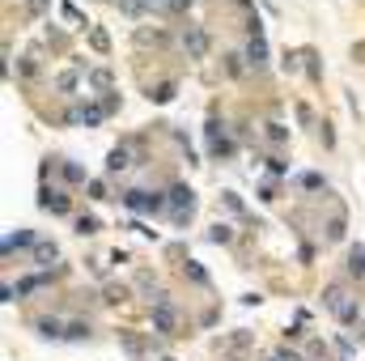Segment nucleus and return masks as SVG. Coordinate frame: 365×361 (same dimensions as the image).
Masks as SVG:
<instances>
[{"mask_svg":"<svg viewBox=\"0 0 365 361\" xmlns=\"http://www.w3.org/2000/svg\"><path fill=\"white\" fill-rule=\"evenodd\" d=\"M323 306H327L344 327H353V323L361 319V302H357V293H349V285H344V280L323 285Z\"/></svg>","mask_w":365,"mask_h":361,"instance_id":"1","label":"nucleus"},{"mask_svg":"<svg viewBox=\"0 0 365 361\" xmlns=\"http://www.w3.org/2000/svg\"><path fill=\"white\" fill-rule=\"evenodd\" d=\"M119 200H123L128 213H140V217H162V213H170V195H166V191L128 187V191H119Z\"/></svg>","mask_w":365,"mask_h":361,"instance_id":"2","label":"nucleus"},{"mask_svg":"<svg viewBox=\"0 0 365 361\" xmlns=\"http://www.w3.org/2000/svg\"><path fill=\"white\" fill-rule=\"evenodd\" d=\"M166 195H170V213H166V217L182 230V225L195 217V191H191L187 183H170V187H166Z\"/></svg>","mask_w":365,"mask_h":361,"instance_id":"3","label":"nucleus"},{"mask_svg":"<svg viewBox=\"0 0 365 361\" xmlns=\"http://www.w3.org/2000/svg\"><path fill=\"white\" fill-rule=\"evenodd\" d=\"M204 141H208V153L217 158V162H225V158H234V136L225 132V119H217V115H208V123H204Z\"/></svg>","mask_w":365,"mask_h":361,"instance_id":"4","label":"nucleus"},{"mask_svg":"<svg viewBox=\"0 0 365 361\" xmlns=\"http://www.w3.org/2000/svg\"><path fill=\"white\" fill-rule=\"evenodd\" d=\"M247 68L251 73H264L268 68V39H264V26H259V17H251L247 21Z\"/></svg>","mask_w":365,"mask_h":361,"instance_id":"5","label":"nucleus"},{"mask_svg":"<svg viewBox=\"0 0 365 361\" xmlns=\"http://www.w3.org/2000/svg\"><path fill=\"white\" fill-rule=\"evenodd\" d=\"M60 119H64V123H86V128H98V123L106 119V106H102V102H93V98H77Z\"/></svg>","mask_w":365,"mask_h":361,"instance_id":"6","label":"nucleus"},{"mask_svg":"<svg viewBox=\"0 0 365 361\" xmlns=\"http://www.w3.org/2000/svg\"><path fill=\"white\" fill-rule=\"evenodd\" d=\"M153 332H162V336H182L170 293H158V298H153Z\"/></svg>","mask_w":365,"mask_h":361,"instance_id":"7","label":"nucleus"},{"mask_svg":"<svg viewBox=\"0 0 365 361\" xmlns=\"http://www.w3.org/2000/svg\"><path fill=\"white\" fill-rule=\"evenodd\" d=\"M38 208L51 213V217H68V213H73V200H68L64 187H47V183H43V191H38Z\"/></svg>","mask_w":365,"mask_h":361,"instance_id":"8","label":"nucleus"},{"mask_svg":"<svg viewBox=\"0 0 365 361\" xmlns=\"http://www.w3.org/2000/svg\"><path fill=\"white\" fill-rule=\"evenodd\" d=\"M34 247H38V234H34V230H13V234H4L0 255L13 260V251H34Z\"/></svg>","mask_w":365,"mask_h":361,"instance_id":"9","label":"nucleus"},{"mask_svg":"<svg viewBox=\"0 0 365 361\" xmlns=\"http://www.w3.org/2000/svg\"><path fill=\"white\" fill-rule=\"evenodd\" d=\"M179 43H182V51H187L191 60H204V51H208V34H204L200 26H182Z\"/></svg>","mask_w":365,"mask_h":361,"instance_id":"10","label":"nucleus"},{"mask_svg":"<svg viewBox=\"0 0 365 361\" xmlns=\"http://www.w3.org/2000/svg\"><path fill=\"white\" fill-rule=\"evenodd\" d=\"M128 166H136V162H132V145H128V141H119V145L106 153V175H123Z\"/></svg>","mask_w":365,"mask_h":361,"instance_id":"11","label":"nucleus"},{"mask_svg":"<svg viewBox=\"0 0 365 361\" xmlns=\"http://www.w3.org/2000/svg\"><path fill=\"white\" fill-rule=\"evenodd\" d=\"M30 327H34L38 336H47V340H64V332H68V323H64V319H51V315H47V319H30Z\"/></svg>","mask_w":365,"mask_h":361,"instance_id":"12","label":"nucleus"},{"mask_svg":"<svg viewBox=\"0 0 365 361\" xmlns=\"http://www.w3.org/2000/svg\"><path fill=\"white\" fill-rule=\"evenodd\" d=\"M60 179L68 183V187H90L86 166H81V162H68V158H60Z\"/></svg>","mask_w":365,"mask_h":361,"instance_id":"13","label":"nucleus"},{"mask_svg":"<svg viewBox=\"0 0 365 361\" xmlns=\"http://www.w3.org/2000/svg\"><path fill=\"white\" fill-rule=\"evenodd\" d=\"M136 43H140V47H149V43H153V47H170L175 34H170V30H158V26H153V30L140 26V30H136Z\"/></svg>","mask_w":365,"mask_h":361,"instance_id":"14","label":"nucleus"},{"mask_svg":"<svg viewBox=\"0 0 365 361\" xmlns=\"http://www.w3.org/2000/svg\"><path fill=\"white\" fill-rule=\"evenodd\" d=\"M344 272L357 280V285H365V247L357 243V247H349V264H344Z\"/></svg>","mask_w":365,"mask_h":361,"instance_id":"15","label":"nucleus"},{"mask_svg":"<svg viewBox=\"0 0 365 361\" xmlns=\"http://www.w3.org/2000/svg\"><path fill=\"white\" fill-rule=\"evenodd\" d=\"M289 183H293L297 191H327V179H323L319 171H302V175H293Z\"/></svg>","mask_w":365,"mask_h":361,"instance_id":"16","label":"nucleus"},{"mask_svg":"<svg viewBox=\"0 0 365 361\" xmlns=\"http://www.w3.org/2000/svg\"><path fill=\"white\" fill-rule=\"evenodd\" d=\"M195 0H149V13H191Z\"/></svg>","mask_w":365,"mask_h":361,"instance_id":"17","label":"nucleus"},{"mask_svg":"<svg viewBox=\"0 0 365 361\" xmlns=\"http://www.w3.org/2000/svg\"><path fill=\"white\" fill-rule=\"evenodd\" d=\"M175 93H179V81H158V86L149 90V102L166 106V102H175Z\"/></svg>","mask_w":365,"mask_h":361,"instance_id":"18","label":"nucleus"},{"mask_svg":"<svg viewBox=\"0 0 365 361\" xmlns=\"http://www.w3.org/2000/svg\"><path fill=\"white\" fill-rule=\"evenodd\" d=\"M77 86H81V64L56 77V90H60V93H77Z\"/></svg>","mask_w":365,"mask_h":361,"instance_id":"19","label":"nucleus"},{"mask_svg":"<svg viewBox=\"0 0 365 361\" xmlns=\"http://www.w3.org/2000/svg\"><path fill=\"white\" fill-rule=\"evenodd\" d=\"M64 340H68V345L90 340V319H73V323H68V332H64Z\"/></svg>","mask_w":365,"mask_h":361,"instance_id":"20","label":"nucleus"},{"mask_svg":"<svg viewBox=\"0 0 365 361\" xmlns=\"http://www.w3.org/2000/svg\"><path fill=\"white\" fill-rule=\"evenodd\" d=\"M56 255H60V251H56V243H43V238H38V247H34V264H38V268H51V260H56Z\"/></svg>","mask_w":365,"mask_h":361,"instance_id":"21","label":"nucleus"},{"mask_svg":"<svg viewBox=\"0 0 365 361\" xmlns=\"http://www.w3.org/2000/svg\"><path fill=\"white\" fill-rule=\"evenodd\" d=\"M119 340H123V353H128V357H145V353H149V345H145L140 336H132V332H123Z\"/></svg>","mask_w":365,"mask_h":361,"instance_id":"22","label":"nucleus"},{"mask_svg":"<svg viewBox=\"0 0 365 361\" xmlns=\"http://www.w3.org/2000/svg\"><path fill=\"white\" fill-rule=\"evenodd\" d=\"M302 60H306V73H310V81H323V68H319V51H314V47H302Z\"/></svg>","mask_w":365,"mask_h":361,"instance_id":"23","label":"nucleus"},{"mask_svg":"<svg viewBox=\"0 0 365 361\" xmlns=\"http://www.w3.org/2000/svg\"><path fill=\"white\" fill-rule=\"evenodd\" d=\"M323 238H327V243H340V238H344V213H336V217L323 225Z\"/></svg>","mask_w":365,"mask_h":361,"instance_id":"24","label":"nucleus"},{"mask_svg":"<svg viewBox=\"0 0 365 361\" xmlns=\"http://www.w3.org/2000/svg\"><path fill=\"white\" fill-rule=\"evenodd\" d=\"M90 47L98 51V56H106V51H110V39H106V30H102V26H90Z\"/></svg>","mask_w":365,"mask_h":361,"instance_id":"25","label":"nucleus"},{"mask_svg":"<svg viewBox=\"0 0 365 361\" xmlns=\"http://www.w3.org/2000/svg\"><path fill=\"white\" fill-rule=\"evenodd\" d=\"M115 9L128 17H140V13H149V0H115Z\"/></svg>","mask_w":365,"mask_h":361,"instance_id":"26","label":"nucleus"},{"mask_svg":"<svg viewBox=\"0 0 365 361\" xmlns=\"http://www.w3.org/2000/svg\"><path fill=\"white\" fill-rule=\"evenodd\" d=\"M264 136H268V145H284L289 141V128L284 123H264Z\"/></svg>","mask_w":365,"mask_h":361,"instance_id":"27","label":"nucleus"},{"mask_svg":"<svg viewBox=\"0 0 365 361\" xmlns=\"http://www.w3.org/2000/svg\"><path fill=\"white\" fill-rule=\"evenodd\" d=\"M182 276H187V280H191V285H208V272L200 268V264H195V260H187V264H182Z\"/></svg>","mask_w":365,"mask_h":361,"instance_id":"28","label":"nucleus"},{"mask_svg":"<svg viewBox=\"0 0 365 361\" xmlns=\"http://www.w3.org/2000/svg\"><path fill=\"white\" fill-rule=\"evenodd\" d=\"M17 77H21V81H34V77H38V60H34V56H21Z\"/></svg>","mask_w":365,"mask_h":361,"instance_id":"29","label":"nucleus"},{"mask_svg":"<svg viewBox=\"0 0 365 361\" xmlns=\"http://www.w3.org/2000/svg\"><path fill=\"white\" fill-rule=\"evenodd\" d=\"M208 243H221V247H225V243H234V230H230L225 221H217V225L208 230Z\"/></svg>","mask_w":365,"mask_h":361,"instance_id":"30","label":"nucleus"},{"mask_svg":"<svg viewBox=\"0 0 365 361\" xmlns=\"http://www.w3.org/2000/svg\"><path fill=\"white\" fill-rule=\"evenodd\" d=\"M86 81H90L93 90H106V93H110V73H106V68H93V73H86Z\"/></svg>","mask_w":365,"mask_h":361,"instance_id":"31","label":"nucleus"},{"mask_svg":"<svg viewBox=\"0 0 365 361\" xmlns=\"http://www.w3.org/2000/svg\"><path fill=\"white\" fill-rule=\"evenodd\" d=\"M60 13H64V17H68L73 26H90V21H86V13H81V9H77L73 0H64V4H60Z\"/></svg>","mask_w":365,"mask_h":361,"instance_id":"32","label":"nucleus"},{"mask_svg":"<svg viewBox=\"0 0 365 361\" xmlns=\"http://www.w3.org/2000/svg\"><path fill=\"white\" fill-rule=\"evenodd\" d=\"M242 60H247V56L230 51V56H225V73H230V77H242V73H247V64H242Z\"/></svg>","mask_w":365,"mask_h":361,"instance_id":"33","label":"nucleus"},{"mask_svg":"<svg viewBox=\"0 0 365 361\" xmlns=\"http://www.w3.org/2000/svg\"><path fill=\"white\" fill-rule=\"evenodd\" d=\"M247 345H251V332H234V336L225 340V353H242Z\"/></svg>","mask_w":365,"mask_h":361,"instance_id":"34","label":"nucleus"},{"mask_svg":"<svg viewBox=\"0 0 365 361\" xmlns=\"http://www.w3.org/2000/svg\"><path fill=\"white\" fill-rule=\"evenodd\" d=\"M98 230H102V225H98L93 213H81V217H77V234H98Z\"/></svg>","mask_w":365,"mask_h":361,"instance_id":"35","label":"nucleus"},{"mask_svg":"<svg viewBox=\"0 0 365 361\" xmlns=\"http://www.w3.org/2000/svg\"><path fill=\"white\" fill-rule=\"evenodd\" d=\"M221 204H225L230 213H238V217H247V208H242V200H238V191H221Z\"/></svg>","mask_w":365,"mask_h":361,"instance_id":"36","label":"nucleus"},{"mask_svg":"<svg viewBox=\"0 0 365 361\" xmlns=\"http://www.w3.org/2000/svg\"><path fill=\"white\" fill-rule=\"evenodd\" d=\"M123 298H128V289H123V285H106V298H102V302H110V306H115V302H123Z\"/></svg>","mask_w":365,"mask_h":361,"instance_id":"37","label":"nucleus"},{"mask_svg":"<svg viewBox=\"0 0 365 361\" xmlns=\"http://www.w3.org/2000/svg\"><path fill=\"white\" fill-rule=\"evenodd\" d=\"M264 162H268V171H272V175H289V162H284V158H264Z\"/></svg>","mask_w":365,"mask_h":361,"instance_id":"38","label":"nucleus"},{"mask_svg":"<svg viewBox=\"0 0 365 361\" xmlns=\"http://www.w3.org/2000/svg\"><path fill=\"white\" fill-rule=\"evenodd\" d=\"M86 191H90V200H106V183H102V179H90Z\"/></svg>","mask_w":365,"mask_h":361,"instance_id":"39","label":"nucleus"},{"mask_svg":"<svg viewBox=\"0 0 365 361\" xmlns=\"http://www.w3.org/2000/svg\"><path fill=\"white\" fill-rule=\"evenodd\" d=\"M259 200H264V204H272V200H276V183H272V179L259 183Z\"/></svg>","mask_w":365,"mask_h":361,"instance_id":"40","label":"nucleus"},{"mask_svg":"<svg viewBox=\"0 0 365 361\" xmlns=\"http://www.w3.org/2000/svg\"><path fill=\"white\" fill-rule=\"evenodd\" d=\"M47 9H51V0H26V13H34V17L47 13Z\"/></svg>","mask_w":365,"mask_h":361,"instance_id":"41","label":"nucleus"},{"mask_svg":"<svg viewBox=\"0 0 365 361\" xmlns=\"http://www.w3.org/2000/svg\"><path fill=\"white\" fill-rule=\"evenodd\" d=\"M102 106H106V115H115V111L123 106V98H119V93H106V98H102Z\"/></svg>","mask_w":365,"mask_h":361,"instance_id":"42","label":"nucleus"},{"mask_svg":"<svg viewBox=\"0 0 365 361\" xmlns=\"http://www.w3.org/2000/svg\"><path fill=\"white\" fill-rule=\"evenodd\" d=\"M297 119H302V123H314V115H310V106H306V102H297Z\"/></svg>","mask_w":365,"mask_h":361,"instance_id":"43","label":"nucleus"},{"mask_svg":"<svg viewBox=\"0 0 365 361\" xmlns=\"http://www.w3.org/2000/svg\"><path fill=\"white\" fill-rule=\"evenodd\" d=\"M259 361H280V357H276V353H268V357H259Z\"/></svg>","mask_w":365,"mask_h":361,"instance_id":"44","label":"nucleus"}]
</instances>
